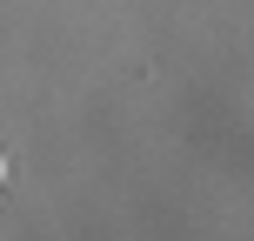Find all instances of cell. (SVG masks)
Listing matches in <instances>:
<instances>
[{"label":"cell","instance_id":"cell-1","mask_svg":"<svg viewBox=\"0 0 254 241\" xmlns=\"http://www.w3.org/2000/svg\"><path fill=\"white\" fill-rule=\"evenodd\" d=\"M0 181H7V154H0Z\"/></svg>","mask_w":254,"mask_h":241}]
</instances>
